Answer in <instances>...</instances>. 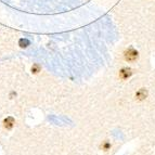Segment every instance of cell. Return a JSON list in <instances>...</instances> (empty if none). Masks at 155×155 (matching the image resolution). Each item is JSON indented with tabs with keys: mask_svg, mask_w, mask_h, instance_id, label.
<instances>
[{
	"mask_svg": "<svg viewBox=\"0 0 155 155\" xmlns=\"http://www.w3.org/2000/svg\"><path fill=\"white\" fill-rule=\"evenodd\" d=\"M137 59H138V51L134 50V48H129L128 50L125 51V60L126 61L132 62V61H136Z\"/></svg>",
	"mask_w": 155,
	"mask_h": 155,
	"instance_id": "6da1fadb",
	"label": "cell"
},
{
	"mask_svg": "<svg viewBox=\"0 0 155 155\" xmlns=\"http://www.w3.org/2000/svg\"><path fill=\"white\" fill-rule=\"evenodd\" d=\"M132 72L130 68H128V67H125V68H123L120 72H119V76L123 78V79H127V78H129L130 76H131Z\"/></svg>",
	"mask_w": 155,
	"mask_h": 155,
	"instance_id": "7a4b0ae2",
	"label": "cell"
},
{
	"mask_svg": "<svg viewBox=\"0 0 155 155\" xmlns=\"http://www.w3.org/2000/svg\"><path fill=\"white\" fill-rule=\"evenodd\" d=\"M147 97V91L145 90V89H140V90L136 93V98H137L138 100H140V101L144 100Z\"/></svg>",
	"mask_w": 155,
	"mask_h": 155,
	"instance_id": "3957f363",
	"label": "cell"
},
{
	"mask_svg": "<svg viewBox=\"0 0 155 155\" xmlns=\"http://www.w3.org/2000/svg\"><path fill=\"white\" fill-rule=\"evenodd\" d=\"M14 125V118L13 117H8V118L5 120V128H8V129H11Z\"/></svg>",
	"mask_w": 155,
	"mask_h": 155,
	"instance_id": "277c9868",
	"label": "cell"
},
{
	"mask_svg": "<svg viewBox=\"0 0 155 155\" xmlns=\"http://www.w3.org/2000/svg\"><path fill=\"white\" fill-rule=\"evenodd\" d=\"M29 40L28 39H26V38H22V39H20V41H18V45L22 47V48H25V47H27V46H29Z\"/></svg>",
	"mask_w": 155,
	"mask_h": 155,
	"instance_id": "5b68a950",
	"label": "cell"
},
{
	"mask_svg": "<svg viewBox=\"0 0 155 155\" xmlns=\"http://www.w3.org/2000/svg\"><path fill=\"white\" fill-rule=\"evenodd\" d=\"M31 72L34 73V74H37V73L40 72V66H39L38 64H34L33 67H31Z\"/></svg>",
	"mask_w": 155,
	"mask_h": 155,
	"instance_id": "8992f818",
	"label": "cell"
}]
</instances>
